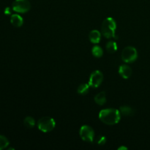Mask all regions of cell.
<instances>
[{
	"mask_svg": "<svg viewBox=\"0 0 150 150\" xmlns=\"http://www.w3.org/2000/svg\"><path fill=\"white\" fill-rule=\"evenodd\" d=\"M10 22H11L12 25L16 27H20L22 26L23 23V20L21 16H20L18 14L12 15L11 18H10Z\"/></svg>",
	"mask_w": 150,
	"mask_h": 150,
	"instance_id": "obj_9",
	"label": "cell"
},
{
	"mask_svg": "<svg viewBox=\"0 0 150 150\" xmlns=\"http://www.w3.org/2000/svg\"><path fill=\"white\" fill-rule=\"evenodd\" d=\"M79 135L83 141L86 142H92L95 138L94 130L88 125H83L80 129Z\"/></svg>",
	"mask_w": 150,
	"mask_h": 150,
	"instance_id": "obj_6",
	"label": "cell"
},
{
	"mask_svg": "<svg viewBox=\"0 0 150 150\" xmlns=\"http://www.w3.org/2000/svg\"><path fill=\"white\" fill-rule=\"evenodd\" d=\"M106 51H108L110 54H113V53L116 52V51L117 50V45L115 42L114 41H109V42L107 43L106 47Z\"/></svg>",
	"mask_w": 150,
	"mask_h": 150,
	"instance_id": "obj_14",
	"label": "cell"
},
{
	"mask_svg": "<svg viewBox=\"0 0 150 150\" xmlns=\"http://www.w3.org/2000/svg\"><path fill=\"white\" fill-rule=\"evenodd\" d=\"M92 52L94 57H97V58H100V57H102L103 54V51L102 48L100 47L99 45H95V46L92 48Z\"/></svg>",
	"mask_w": 150,
	"mask_h": 150,
	"instance_id": "obj_15",
	"label": "cell"
},
{
	"mask_svg": "<svg viewBox=\"0 0 150 150\" xmlns=\"http://www.w3.org/2000/svg\"><path fill=\"white\" fill-rule=\"evenodd\" d=\"M120 114L124 117H128V116H133L134 114V110L130 106L127 105H123L120 108Z\"/></svg>",
	"mask_w": 150,
	"mask_h": 150,
	"instance_id": "obj_11",
	"label": "cell"
},
{
	"mask_svg": "<svg viewBox=\"0 0 150 150\" xmlns=\"http://www.w3.org/2000/svg\"><path fill=\"white\" fill-rule=\"evenodd\" d=\"M23 124L28 128H33L35 125V119L32 117H27L23 120Z\"/></svg>",
	"mask_w": 150,
	"mask_h": 150,
	"instance_id": "obj_16",
	"label": "cell"
},
{
	"mask_svg": "<svg viewBox=\"0 0 150 150\" xmlns=\"http://www.w3.org/2000/svg\"><path fill=\"white\" fill-rule=\"evenodd\" d=\"M95 101L97 104L100 105H103L106 102V97H105V92H101L98 93L96 96L95 97Z\"/></svg>",
	"mask_w": 150,
	"mask_h": 150,
	"instance_id": "obj_12",
	"label": "cell"
},
{
	"mask_svg": "<svg viewBox=\"0 0 150 150\" xmlns=\"http://www.w3.org/2000/svg\"><path fill=\"white\" fill-rule=\"evenodd\" d=\"M103 80V74L100 70H95L91 74L89 81V85L91 87L97 88L102 83Z\"/></svg>",
	"mask_w": 150,
	"mask_h": 150,
	"instance_id": "obj_7",
	"label": "cell"
},
{
	"mask_svg": "<svg viewBox=\"0 0 150 150\" xmlns=\"http://www.w3.org/2000/svg\"><path fill=\"white\" fill-rule=\"evenodd\" d=\"M12 7L15 12L24 13L30 10L31 4L28 0H15Z\"/></svg>",
	"mask_w": 150,
	"mask_h": 150,
	"instance_id": "obj_5",
	"label": "cell"
},
{
	"mask_svg": "<svg viewBox=\"0 0 150 150\" xmlns=\"http://www.w3.org/2000/svg\"><path fill=\"white\" fill-rule=\"evenodd\" d=\"M89 85L87 83H82V84L79 85V86L78 87L77 92L79 95H84L88 93L89 89Z\"/></svg>",
	"mask_w": 150,
	"mask_h": 150,
	"instance_id": "obj_13",
	"label": "cell"
},
{
	"mask_svg": "<svg viewBox=\"0 0 150 150\" xmlns=\"http://www.w3.org/2000/svg\"><path fill=\"white\" fill-rule=\"evenodd\" d=\"M121 114L120 111L115 108H106L100 111L99 118L100 121L108 125H116L120 122Z\"/></svg>",
	"mask_w": 150,
	"mask_h": 150,
	"instance_id": "obj_1",
	"label": "cell"
},
{
	"mask_svg": "<svg viewBox=\"0 0 150 150\" xmlns=\"http://www.w3.org/2000/svg\"><path fill=\"white\" fill-rule=\"evenodd\" d=\"M117 29V23L113 18L108 17L104 20L101 26V32L103 35L106 38H116L115 31Z\"/></svg>",
	"mask_w": 150,
	"mask_h": 150,
	"instance_id": "obj_2",
	"label": "cell"
},
{
	"mask_svg": "<svg viewBox=\"0 0 150 150\" xmlns=\"http://www.w3.org/2000/svg\"><path fill=\"white\" fill-rule=\"evenodd\" d=\"M138 53L136 48L132 46H127L122 52V59L127 63H132L136 60Z\"/></svg>",
	"mask_w": 150,
	"mask_h": 150,
	"instance_id": "obj_4",
	"label": "cell"
},
{
	"mask_svg": "<svg viewBox=\"0 0 150 150\" xmlns=\"http://www.w3.org/2000/svg\"><path fill=\"white\" fill-rule=\"evenodd\" d=\"M122 149H124V150H127V148L125 147V146H120V147L118 148V150H122Z\"/></svg>",
	"mask_w": 150,
	"mask_h": 150,
	"instance_id": "obj_20",
	"label": "cell"
},
{
	"mask_svg": "<svg viewBox=\"0 0 150 150\" xmlns=\"http://www.w3.org/2000/svg\"><path fill=\"white\" fill-rule=\"evenodd\" d=\"M4 14L5 15H10L11 14V10H10V7H6L4 10Z\"/></svg>",
	"mask_w": 150,
	"mask_h": 150,
	"instance_id": "obj_19",
	"label": "cell"
},
{
	"mask_svg": "<svg viewBox=\"0 0 150 150\" xmlns=\"http://www.w3.org/2000/svg\"><path fill=\"white\" fill-rule=\"evenodd\" d=\"M56 123L53 118L49 117H43L38 121V126L40 130L43 133H48L53 130L55 127Z\"/></svg>",
	"mask_w": 150,
	"mask_h": 150,
	"instance_id": "obj_3",
	"label": "cell"
},
{
	"mask_svg": "<svg viewBox=\"0 0 150 150\" xmlns=\"http://www.w3.org/2000/svg\"><path fill=\"white\" fill-rule=\"evenodd\" d=\"M89 40H90L91 42L92 43L97 44L100 41V38H101V35L100 32L98 30H92L91 31L90 33H89Z\"/></svg>",
	"mask_w": 150,
	"mask_h": 150,
	"instance_id": "obj_10",
	"label": "cell"
},
{
	"mask_svg": "<svg viewBox=\"0 0 150 150\" xmlns=\"http://www.w3.org/2000/svg\"><path fill=\"white\" fill-rule=\"evenodd\" d=\"M106 143V138L105 136H100L98 139V145H104Z\"/></svg>",
	"mask_w": 150,
	"mask_h": 150,
	"instance_id": "obj_18",
	"label": "cell"
},
{
	"mask_svg": "<svg viewBox=\"0 0 150 150\" xmlns=\"http://www.w3.org/2000/svg\"><path fill=\"white\" fill-rule=\"evenodd\" d=\"M119 73L120 76L125 79H129L132 74V69L129 67L128 65L126 64H123L120 67L119 69Z\"/></svg>",
	"mask_w": 150,
	"mask_h": 150,
	"instance_id": "obj_8",
	"label": "cell"
},
{
	"mask_svg": "<svg viewBox=\"0 0 150 150\" xmlns=\"http://www.w3.org/2000/svg\"><path fill=\"white\" fill-rule=\"evenodd\" d=\"M9 145V141L4 136L0 135V150L7 148Z\"/></svg>",
	"mask_w": 150,
	"mask_h": 150,
	"instance_id": "obj_17",
	"label": "cell"
}]
</instances>
